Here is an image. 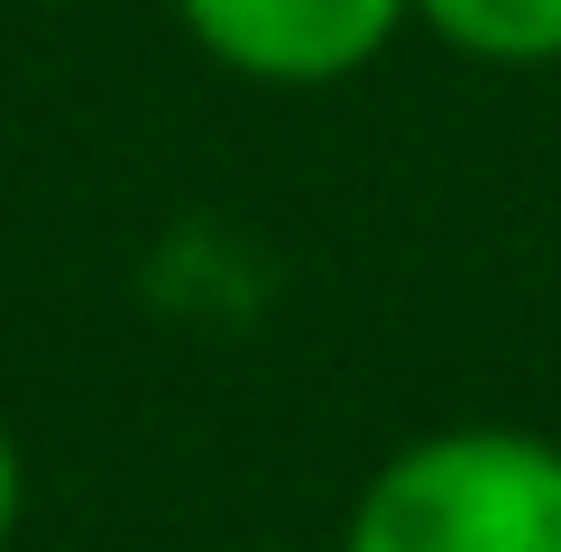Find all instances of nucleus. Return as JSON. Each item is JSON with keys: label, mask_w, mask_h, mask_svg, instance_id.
<instances>
[{"label": "nucleus", "mask_w": 561, "mask_h": 552, "mask_svg": "<svg viewBox=\"0 0 561 552\" xmlns=\"http://www.w3.org/2000/svg\"><path fill=\"white\" fill-rule=\"evenodd\" d=\"M19 516H28V460H19V433L0 424V552H10Z\"/></svg>", "instance_id": "obj_4"}, {"label": "nucleus", "mask_w": 561, "mask_h": 552, "mask_svg": "<svg viewBox=\"0 0 561 552\" xmlns=\"http://www.w3.org/2000/svg\"><path fill=\"white\" fill-rule=\"evenodd\" d=\"M175 28L221 65V74L322 92L350 83L414 28V0H175Z\"/></svg>", "instance_id": "obj_2"}, {"label": "nucleus", "mask_w": 561, "mask_h": 552, "mask_svg": "<svg viewBox=\"0 0 561 552\" xmlns=\"http://www.w3.org/2000/svg\"><path fill=\"white\" fill-rule=\"evenodd\" d=\"M341 552H561V442L525 424L414 433L350 497Z\"/></svg>", "instance_id": "obj_1"}, {"label": "nucleus", "mask_w": 561, "mask_h": 552, "mask_svg": "<svg viewBox=\"0 0 561 552\" xmlns=\"http://www.w3.org/2000/svg\"><path fill=\"white\" fill-rule=\"evenodd\" d=\"M414 28H433L451 56L470 65H561V0H414Z\"/></svg>", "instance_id": "obj_3"}]
</instances>
